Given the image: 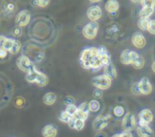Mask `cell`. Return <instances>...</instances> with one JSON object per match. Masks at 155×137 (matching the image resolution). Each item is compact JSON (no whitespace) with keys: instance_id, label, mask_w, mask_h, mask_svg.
Instances as JSON below:
<instances>
[{"instance_id":"1","label":"cell","mask_w":155,"mask_h":137,"mask_svg":"<svg viewBox=\"0 0 155 137\" xmlns=\"http://www.w3.org/2000/svg\"><path fill=\"white\" fill-rule=\"evenodd\" d=\"M98 55H99V48L91 47V48L84 49L81 53V56H80L81 65L85 69L93 68L94 62L95 58L98 56Z\"/></svg>"},{"instance_id":"2","label":"cell","mask_w":155,"mask_h":137,"mask_svg":"<svg viewBox=\"0 0 155 137\" xmlns=\"http://www.w3.org/2000/svg\"><path fill=\"white\" fill-rule=\"evenodd\" d=\"M25 80L28 83H35L39 86H45L48 84V77L45 74L38 72L36 69L27 73L25 76Z\"/></svg>"},{"instance_id":"3","label":"cell","mask_w":155,"mask_h":137,"mask_svg":"<svg viewBox=\"0 0 155 137\" xmlns=\"http://www.w3.org/2000/svg\"><path fill=\"white\" fill-rule=\"evenodd\" d=\"M92 84L97 89L105 90V89H108L111 86L112 80L108 76H106L105 75H101L94 77L93 80H92Z\"/></svg>"},{"instance_id":"4","label":"cell","mask_w":155,"mask_h":137,"mask_svg":"<svg viewBox=\"0 0 155 137\" xmlns=\"http://www.w3.org/2000/svg\"><path fill=\"white\" fill-rule=\"evenodd\" d=\"M16 64H17V66L20 70L24 71V72H26V73H29V72H32L34 70H35V65L33 64V62L25 55H22L20 56L17 61H16Z\"/></svg>"},{"instance_id":"5","label":"cell","mask_w":155,"mask_h":137,"mask_svg":"<svg viewBox=\"0 0 155 137\" xmlns=\"http://www.w3.org/2000/svg\"><path fill=\"white\" fill-rule=\"evenodd\" d=\"M99 25L96 22H91L87 24L83 29V35L87 39H94L97 35Z\"/></svg>"},{"instance_id":"6","label":"cell","mask_w":155,"mask_h":137,"mask_svg":"<svg viewBox=\"0 0 155 137\" xmlns=\"http://www.w3.org/2000/svg\"><path fill=\"white\" fill-rule=\"evenodd\" d=\"M122 126L124 128V130L125 132H131L132 130H134L136 126V121H135V117L132 113H127L123 119V123H122Z\"/></svg>"},{"instance_id":"7","label":"cell","mask_w":155,"mask_h":137,"mask_svg":"<svg viewBox=\"0 0 155 137\" xmlns=\"http://www.w3.org/2000/svg\"><path fill=\"white\" fill-rule=\"evenodd\" d=\"M153 120V114L150 109H143L139 114V125H148Z\"/></svg>"},{"instance_id":"8","label":"cell","mask_w":155,"mask_h":137,"mask_svg":"<svg viewBox=\"0 0 155 137\" xmlns=\"http://www.w3.org/2000/svg\"><path fill=\"white\" fill-rule=\"evenodd\" d=\"M139 56V55L136 52L131 51L129 49L124 50L120 56V60L124 65H130L132 64L137 57Z\"/></svg>"},{"instance_id":"9","label":"cell","mask_w":155,"mask_h":137,"mask_svg":"<svg viewBox=\"0 0 155 137\" xmlns=\"http://www.w3.org/2000/svg\"><path fill=\"white\" fill-rule=\"evenodd\" d=\"M16 24L19 27L25 26L30 21V13L28 10H22L19 12L15 17Z\"/></svg>"},{"instance_id":"10","label":"cell","mask_w":155,"mask_h":137,"mask_svg":"<svg viewBox=\"0 0 155 137\" xmlns=\"http://www.w3.org/2000/svg\"><path fill=\"white\" fill-rule=\"evenodd\" d=\"M102 9L98 5H93L90 6L87 10V16L90 20L93 22H95L96 20L100 19L102 16Z\"/></svg>"},{"instance_id":"11","label":"cell","mask_w":155,"mask_h":137,"mask_svg":"<svg viewBox=\"0 0 155 137\" xmlns=\"http://www.w3.org/2000/svg\"><path fill=\"white\" fill-rule=\"evenodd\" d=\"M139 87L141 90V94L143 95H150L153 91V86L150 80L147 77H143L139 82Z\"/></svg>"},{"instance_id":"12","label":"cell","mask_w":155,"mask_h":137,"mask_svg":"<svg viewBox=\"0 0 155 137\" xmlns=\"http://www.w3.org/2000/svg\"><path fill=\"white\" fill-rule=\"evenodd\" d=\"M108 118L109 116L99 115L94 121V128L96 131H102L107 125H108Z\"/></svg>"},{"instance_id":"13","label":"cell","mask_w":155,"mask_h":137,"mask_svg":"<svg viewBox=\"0 0 155 137\" xmlns=\"http://www.w3.org/2000/svg\"><path fill=\"white\" fill-rule=\"evenodd\" d=\"M133 45L137 48H143L146 45V39L141 33H135L132 37Z\"/></svg>"},{"instance_id":"14","label":"cell","mask_w":155,"mask_h":137,"mask_svg":"<svg viewBox=\"0 0 155 137\" xmlns=\"http://www.w3.org/2000/svg\"><path fill=\"white\" fill-rule=\"evenodd\" d=\"M99 59L103 66H105L106 65L111 63V55L104 46H101L99 48Z\"/></svg>"},{"instance_id":"15","label":"cell","mask_w":155,"mask_h":137,"mask_svg":"<svg viewBox=\"0 0 155 137\" xmlns=\"http://www.w3.org/2000/svg\"><path fill=\"white\" fill-rule=\"evenodd\" d=\"M137 134L140 137H153L154 132L149 125H139L137 127Z\"/></svg>"},{"instance_id":"16","label":"cell","mask_w":155,"mask_h":137,"mask_svg":"<svg viewBox=\"0 0 155 137\" xmlns=\"http://www.w3.org/2000/svg\"><path fill=\"white\" fill-rule=\"evenodd\" d=\"M104 74L106 76H108L111 80L113 79H115L117 77V71H116V68L115 66L112 64V62L108 65H106L104 66Z\"/></svg>"},{"instance_id":"17","label":"cell","mask_w":155,"mask_h":137,"mask_svg":"<svg viewBox=\"0 0 155 137\" xmlns=\"http://www.w3.org/2000/svg\"><path fill=\"white\" fill-rule=\"evenodd\" d=\"M42 134L44 137H55L57 135V129L53 125H47L43 128Z\"/></svg>"},{"instance_id":"18","label":"cell","mask_w":155,"mask_h":137,"mask_svg":"<svg viewBox=\"0 0 155 137\" xmlns=\"http://www.w3.org/2000/svg\"><path fill=\"white\" fill-rule=\"evenodd\" d=\"M105 9L109 14L116 13L119 9V3L115 0H109L105 4Z\"/></svg>"},{"instance_id":"19","label":"cell","mask_w":155,"mask_h":137,"mask_svg":"<svg viewBox=\"0 0 155 137\" xmlns=\"http://www.w3.org/2000/svg\"><path fill=\"white\" fill-rule=\"evenodd\" d=\"M43 101H44V103L45 105H53V104L55 103V101H56V95L54 93H47V94H45L44 95Z\"/></svg>"},{"instance_id":"20","label":"cell","mask_w":155,"mask_h":137,"mask_svg":"<svg viewBox=\"0 0 155 137\" xmlns=\"http://www.w3.org/2000/svg\"><path fill=\"white\" fill-rule=\"evenodd\" d=\"M153 12H154V7H143V9L140 11V17L149 18Z\"/></svg>"},{"instance_id":"21","label":"cell","mask_w":155,"mask_h":137,"mask_svg":"<svg viewBox=\"0 0 155 137\" xmlns=\"http://www.w3.org/2000/svg\"><path fill=\"white\" fill-rule=\"evenodd\" d=\"M144 64H145V61H144L143 57H142L140 55L132 63V65H134V67L136 68V69H142L143 67Z\"/></svg>"},{"instance_id":"22","label":"cell","mask_w":155,"mask_h":137,"mask_svg":"<svg viewBox=\"0 0 155 137\" xmlns=\"http://www.w3.org/2000/svg\"><path fill=\"white\" fill-rule=\"evenodd\" d=\"M150 19L149 18H140V20L138 21V27L141 30H147L149 24H150Z\"/></svg>"},{"instance_id":"23","label":"cell","mask_w":155,"mask_h":137,"mask_svg":"<svg viewBox=\"0 0 155 137\" xmlns=\"http://www.w3.org/2000/svg\"><path fill=\"white\" fill-rule=\"evenodd\" d=\"M73 117L69 115V114H67L65 111H63V112H61L59 115H58V119L61 121V122H63V123H69L70 121H71V119H72Z\"/></svg>"},{"instance_id":"24","label":"cell","mask_w":155,"mask_h":137,"mask_svg":"<svg viewBox=\"0 0 155 137\" xmlns=\"http://www.w3.org/2000/svg\"><path fill=\"white\" fill-rule=\"evenodd\" d=\"M89 108L92 112H97L100 109V103L97 100H92L89 103Z\"/></svg>"},{"instance_id":"25","label":"cell","mask_w":155,"mask_h":137,"mask_svg":"<svg viewBox=\"0 0 155 137\" xmlns=\"http://www.w3.org/2000/svg\"><path fill=\"white\" fill-rule=\"evenodd\" d=\"M124 113H125L124 108L121 105H117L114 108V115L116 117H122L124 115Z\"/></svg>"},{"instance_id":"26","label":"cell","mask_w":155,"mask_h":137,"mask_svg":"<svg viewBox=\"0 0 155 137\" xmlns=\"http://www.w3.org/2000/svg\"><path fill=\"white\" fill-rule=\"evenodd\" d=\"M14 41H15V40L12 39V38H6L5 41V43H4L3 48H4L5 51L10 52V50H11V48H12V46H13V45H14Z\"/></svg>"},{"instance_id":"27","label":"cell","mask_w":155,"mask_h":137,"mask_svg":"<svg viewBox=\"0 0 155 137\" xmlns=\"http://www.w3.org/2000/svg\"><path fill=\"white\" fill-rule=\"evenodd\" d=\"M20 48H21V43L18 40H15L14 45H13V46H12V48L10 50V53L13 54V55H15L20 51Z\"/></svg>"},{"instance_id":"28","label":"cell","mask_w":155,"mask_h":137,"mask_svg":"<svg viewBox=\"0 0 155 137\" xmlns=\"http://www.w3.org/2000/svg\"><path fill=\"white\" fill-rule=\"evenodd\" d=\"M4 10L5 14H11L15 10V4L11 2H6L4 5Z\"/></svg>"},{"instance_id":"29","label":"cell","mask_w":155,"mask_h":137,"mask_svg":"<svg viewBox=\"0 0 155 137\" xmlns=\"http://www.w3.org/2000/svg\"><path fill=\"white\" fill-rule=\"evenodd\" d=\"M15 105L17 108H23L25 105V100L22 96H17L15 100Z\"/></svg>"},{"instance_id":"30","label":"cell","mask_w":155,"mask_h":137,"mask_svg":"<svg viewBox=\"0 0 155 137\" xmlns=\"http://www.w3.org/2000/svg\"><path fill=\"white\" fill-rule=\"evenodd\" d=\"M84 127V121L74 118V129L77 131H81Z\"/></svg>"},{"instance_id":"31","label":"cell","mask_w":155,"mask_h":137,"mask_svg":"<svg viewBox=\"0 0 155 137\" xmlns=\"http://www.w3.org/2000/svg\"><path fill=\"white\" fill-rule=\"evenodd\" d=\"M77 109L83 113H85V114H89L90 112V108H89V104L88 103H83L79 105V107H77Z\"/></svg>"},{"instance_id":"32","label":"cell","mask_w":155,"mask_h":137,"mask_svg":"<svg viewBox=\"0 0 155 137\" xmlns=\"http://www.w3.org/2000/svg\"><path fill=\"white\" fill-rule=\"evenodd\" d=\"M65 112H66L67 114H69L72 117H74V115H75V113L77 112V107H76L74 105H68V106L66 107Z\"/></svg>"},{"instance_id":"33","label":"cell","mask_w":155,"mask_h":137,"mask_svg":"<svg viewBox=\"0 0 155 137\" xmlns=\"http://www.w3.org/2000/svg\"><path fill=\"white\" fill-rule=\"evenodd\" d=\"M87 117H88V115L87 114L83 113V112L79 111L78 109H77V112L75 113V115L74 116V118H75V119H80V120H84V121H85Z\"/></svg>"},{"instance_id":"34","label":"cell","mask_w":155,"mask_h":137,"mask_svg":"<svg viewBox=\"0 0 155 137\" xmlns=\"http://www.w3.org/2000/svg\"><path fill=\"white\" fill-rule=\"evenodd\" d=\"M143 7H154L155 1L154 0H143L141 1Z\"/></svg>"},{"instance_id":"35","label":"cell","mask_w":155,"mask_h":137,"mask_svg":"<svg viewBox=\"0 0 155 137\" xmlns=\"http://www.w3.org/2000/svg\"><path fill=\"white\" fill-rule=\"evenodd\" d=\"M132 92L134 95H140L141 94V90H140V87H139V83H134L132 86Z\"/></svg>"},{"instance_id":"36","label":"cell","mask_w":155,"mask_h":137,"mask_svg":"<svg viewBox=\"0 0 155 137\" xmlns=\"http://www.w3.org/2000/svg\"><path fill=\"white\" fill-rule=\"evenodd\" d=\"M74 97H72V96H65L64 98V103L68 106V105H74Z\"/></svg>"},{"instance_id":"37","label":"cell","mask_w":155,"mask_h":137,"mask_svg":"<svg viewBox=\"0 0 155 137\" xmlns=\"http://www.w3.org/2000/svg\"><path fill=\"white\" fill-rule=\"evenodd\" d=\"M147 30H148V32L150 34L155 35V20H151L150 21V24H149V26H148Z\"/></svg>"},{"instance_id":"38","label":"cell","mask_w":155,"mask_h":137,"mask_svg":"<svg viewBox=\"0 0 155 137\" xmlns=\"http://www.w3.org/2000/svg\"><path fill=\"white\" fill-rule=\"evenodd\" d=\"M33 3H34L35 5H36V6H39V7H45V6L49 4V1H47V0H45V1L37 0V1H34Z\"/></svg>"},{"instance_id":"39","label":"cell","mask_w":155,"mask_h":137,"mask_svg":"<svg viewBox=\"0 0 155 137\" xmlns=\"http://www.w3.org/2000/svg\"><path fill=\"white\" fill-rule=\"evenodd\" d=\"M118 31H119V28H118L117 26H115V25H114V26H110V27L107 29V33H108L110 35L116 34Z\"/></svg>"},{"instance_id":"40","label":"cell","mask_w":155,"mask_h":137,"mask_svg":"<svg viewBox=\"0 0 155 137\" xmlns=\"http://www.w3.org/2000/svg\"><path fill=\"white\" fill-rule=\"evenodd\" d=\"M94 97L95 98V99H100V98H102V96H103V92H102V90H100V89H95L94 91Z\"/></svg>"},{"instance_id":"41","label":"cell","mask_w":155,"mask_h":137,"mask_svg":"<svg viewBox=\"0 0 155 137\" xmlns=\"http://www.w3.org/2000/svg\"><path fill=\"white\" fill-rule=\"evenodd\" d=\"M12 34H13V35H15V36H20V35H22V29H21L19 26L15 27V28L13 29V31H12Z\"/></svg>"},{"instance_id":"42","label":"cell","mask_w":155,"mask_h":137,"mask_svg":"<svg viewBox=\"0 0 155 137\" xmlns=\"http://www.w3.org/2000/svg\"><path fill=\"white\" fill-rule=\"evenodd\" d=\"M112 137H133V135L130 132H124V133H121V134L114 135V136Z\"/></svg>"},{"instance_id":"43","label":"cell","mask_w":155,"mask_h":137,"mask_svg":"<svg viewBox=\"0 0 155 137\" xmlns=\"http://www.w3.org/2000/svg\"><path fill=\"white\" fill-rule=\"evenodd\" d=\"M7 56V51H5L4 48L0 49V58H5Z\"/></svg>"},{"instance_id":"44","label":"cell","mask_w":155,"mask_h":137,"mask_svg":"<svg viewBox=\"0 0 155 137\" xmlns=\"http://www.w3.org/2000/svg\"><path fill=\"white\" fill-rule=\"evenodd\" d=\"M5 39H6V37H5V36H4V35H0V49H1V48H3V45H4V43H5Z\"/></svg>"},{"instance_id":"45","label":"cell","mask_w":155,"mask_h":137,"mask_svg":"<svg viewBox=\"0 0 155 137\" xmlns=\"http://www.w3.org/2000/svg\"><path fill=\"white\" fill-rule=\"evenodd\" d=\"M68 125L70 126V128L74 129V117H73V118L71 119V121L68 123Z\"/></svg>"},{"instance_id":"46","label":"cell","mask_w":155,"mask_h":137,"mask_svg":"<svg viewBox=\"0 0 155 137\" xmlns=\"http://www.w3.org/2000/svg\"><path fill=\"white\" fill-rule=\"evenodd\" d=\"M95 137H107V135H106V134H104L103 132H99V133L96 134Z\"/></svg>"},{"instance_id":"47","label":"cell","mask_w":155,"mask_h":137,"mask_svg":"<svg viewBox=\"0 0 155 137\" xmlns=\"http://www.w3.org/2000/svg\"><path fill=\"white\" fill-rule=\"evenodd\" d=\"M152 69H153V71L155 73V61L153 63V65H152Z\"/></svg>"}]
</instances>
